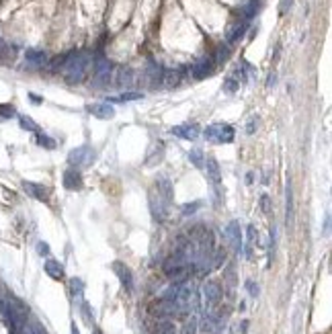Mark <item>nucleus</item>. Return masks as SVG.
I'll return each instance as SVG.
<instances>
[{"label": "nucleus", "instance_id": "a211bd4d", "mask_svg": "<svg viewBox=\"0 0 332 334\" xmlns=\"http://www.w3.org/2000/svg\"><path fill=\"white\" fill-rule=\"evenodd\" d=\"M25 60H27V66H31V68H41V66L47 64V54L41 52V49H27Z\"/></svg>", "mask_w": 332, "mask_h": 334}, {"label": "nucleus", "instance_id": "7ed1b4c3", "mask_svg": "<svg viewBox=\"0 0 332 334\" xmlns=\"http://www.w3.org/2000/svg\"><path fill=\"white\" fill-rule=\"evenodd\" d=\"M203 136L207 142H213V144H230L234 142L236 133H234V127L228 123H213V125H207Z\"/></svg>", "mask_w": 332, "mask_h": 334}, {"label": "nucleus", "instance_id": "f03ea898", "mask_svg": "<svg viewBox=\"0 0 332 334\" xmlns=\"http://www.w3.org/2000/svg\"><path fill=\"white\" fill-rule=\"evenodd\" d=\"M164 273H166V277H168L172 283H185L187 277L193 273V269H191V264L182 258L180 252H174L170 258H166Z\"/></svg>", "mask_w": 332, "mask_h": 334}, {"label": "nucleus", "instance_id": "0eeeda50", "mask_svg": "<svg viewBox=\"0 0 332 334\" xmlns=\"http://www.w3.org/2000/svg\"><path fill=\"white\" fill-rule=\"evenodd\" d=\"M203 168H205V176H207V180L215 187V193L220 195V193H222V168H220L218 160H215L213 156H205V160H203Z\"/></svg>", "mask_w": 332, "mask_h": 334}, {"label": "nucleus", "instance_id": "4c0bfd02", "mask_svg": "<svg viewBox=\"0 0 332 334\" xmlns=\"http://www.w3.org/2000/svg\"><path fill=\"white\" fill-rule=\"evenodd\" d=\"M158 334H176L174 324H170V322H162L160 328H158Z\"/></svg>", "mask_w": 332, "mask_h": 334}, {"label": "nucleus", "instance_id": "a19ab883", "mask_svg": "<svg viewBox=\"0 0 332 334\" xmlns=\"http://www.w3.org/2000/svg\"><path fill=\"white\" fill-rule=\"evenodd\" d=\"M37 252H39L41 256H49V246H47L45 242H37Z\"/></svg>", "mask_w": 332, "mask_h": 334}, {"label": "nucleus", "instance_id": "e433bc0d", "mask_svg": "<svg viewBox=\"0 0 332 334\" xmlns=\"http://www.w3.org/2000/svg\"><path fill=\"white\" fill-rule=\"evenodd\" d=\"M197 318H191L187 324H185V328H182V334H197Z\"/></svg>", "mask_w": 332, "mask_h": 334}, {"label": "nucleus", "instance_id": "39448f33", "mask_svg": "<svg viewBox=\"0 0 332 334\" xmlns=\"http://www.w3.org/2000/svg\"><path fill=\"white\" fill-rule=\"evenodd\" d=\"M150 211H152V218L158 222V224H162L166 218H168V211H170V203L166 201V199L156 191V189H152L150 191Z\"/></svg>", "mask_w": 332, "mask_h": 334}, {"label": "nucleus", "instance_id": "f3484780", "mask_svg": "<svg viewBox=\"0 0 332 334\" xmlns=\"http://www.w3.org/2000/svg\"><path fill=\"white\" fill-rule=\"evenodd\" d=\"M154 314L160 316V318H170V316H178L176 312V304L172 302V299H160V304H156L154 308Z\"/></svg>", "mask_w": 332, "mask_h": 334}, {"label": "nucleus", "instance_id": "79ce46f5", "mask_svg": "<svg viewBox=\"0 0 332 334\" xmlns=\"http://www.w3.org/2000/svg\"><path fill=\"white\" fill-rule=\"evenodd\" d=\"M260 207H262V213L269 215V197H267V195L260 197Z\"/></svg>", "mask_w": 332, "mask_h": 334}, {"label": "nucleus", "instance_id": "ea45409f", "mask_svg": "<svg viewBox=\"0 0 332 334\" xmlns=\"http://www.w3.org/2000/svg\"><path fill=\"white\" fill-rule=\"evenodd\" d=\"M199 205H201V203H199V201H195V203H187V205H182V213H185V215H189V213H195V211L199 209Z\"/></svg>", "mask_w": 332, "mask_h": 334}, {"label": "nucleus", "instance_id": "20e7f679", "mask_svg": "<svg viewBox=\"0 0 332 334\" xmlns=\"http://www.w3.org/2000/svg\"><path fill=\"white\" fill-rule=\"evenodd\" d=\"M94 156L96 154H94V150L90 146H78L68 154V162H70L72 168L82 170V168H88V166L94 162Z\"/></svg>", "mask_w": 332, "mask_h": 334}, {"label": "nucleus", "instance_id": "1a4fd4ad", "mask_svg": "<svg viewBox=\"0 0 332 334\" xmlns=\"http://www.w3.org/2000/svg\"><path fill=\"white\" fill-rule=\"evenodd\" d=\"M113 271H115V275L119 277V281H121V285H123V289L127 291V293H131L134 291V275H131V271H129V266L125 264V262H113Z\"/></svg>", "mask_w": 332, "mask_h": 334}, {"label": "nucleus", "instance_id": "37998d69", "mask_svg": "<svg viewBox=\"0 0 332 334\" xmlns=\"http://www.w3.org/2000/svg\"><path fill=\"white\" fill-rule=\"evenodd\" d=\"M291 2H293V0H281V14H285L291 8Z\"/></svg>", "mask_w": 332, "mask_h": 334}, {"label": "nucleus", "instance_id": "72a5a7b5", "mask_svg": "<svg viewBox=\"0 0 332 334\" xmlns=\"http://www.w3.org/2000/svg\"><path fill=\"white\" fill-rule=\"evenodd\" d=\"M228 58H230V45L226 43V45H220V47H218V54H215V60H213V62L222 64V62H226Z\"/></svg>", "mask_w": 332, "mask_h": 334}, {"label": "nucleus", "instance_id": "393cba45", "mask_svg": "<svg viewBox=\"0 0 332 334\" xmlns=\"http://www.w3.org/2000/svg\"><path fill=\"white\" fill-rule=\"evenodd\" d=\"M246 234H248V246H246V256L250 258L252 256V246L258 244V232L254 226H248L246 228Z\"/></svg>", "mask_w": 332, "mask_h": 334}, {"label": "nucleus", "instance_id": "58836bf2", "mask_svg": "<svg viewBox=\"0 0 332 334\" xmlns=\"http://www.w3.org/2000/svg\"><path fill=\"white\" fill-rule=\"evenodd\" d=\"M246 289H248V293H250V297H258V285H256L254 281L248 279L246 281Z\"/></svg>", "mask_w": 332, "mask_h": 334}, {"label": "nucleus", "instance_id": "412c9836", "mask_svg": "<svg viewBox=\"0 0 332 334\" xmlns=\"http://www.w3.org/2000/svg\"><path fill=\"white\" fill-rule=\"evenodd\" d=\"M45 273L52 277V279H64V266H62V262H58V260H54V258H47L45 260Z\"/></svg>", "mask_w": 332, "mask_h": 334}, {"label": "nucleus", "instance_id": "4be33fe9", "mask_svg": "<svg viewBox=\"0 0 332 334\" xmlns=\"http://www.w3.org/2000/svg\"><path fill=\"white\" fill-rule=\"evenodd\" d=\"M293 191H291V182H287L285 189V222L287 226H293Z\"/></svg>", "mask_w": 332, "mask_h": 334}, {"label": "nucleus", "instance_id": "49530a36", "mask_svg": "<svg viewBox=\"0 0 332 334\" xmlns=\"http://www.w3.org/2000/svg\"><path fill=\"white\" fill-rule=\"evenodd\" d=\"M72 334H80V332H78V328H76V324L72 326Z\"/></svg>", "mask_w": 332, "mask_h": 334}, {"label": "nucleus", "instance_id": "f8f14e48", "mask_svg": "<svg viewBox=\"0 0 332 334\" xmlns=\"http://www.w3.org/2000/svg\"><path fill=\"white\" fill-rule=\"evenodd\" d=\"M82 185H84V180H82L80 170H76V168H72V166H70V168L64 172V187L68 189V191H80Z\"/></svg>", "mask_w": 332, "mask_h": 334}, {"label": "nucleus", "instance_id": "2eb2a0df", "mask_svg": "<svg viewBox=\"0 0 332 334\" xmlns=\"http://www.w3.org/2000/svg\"><path fill=\"white\" fill-rule=\"evenodd\" d=\"M246 29H248V21L246 19H242V21H238V23H234L230 27V31H228V35H226V43L228 45H232V43H236V41H240L242 37H244V33H246Z\"/></svg>", "mask_w": 332, "mask_h": 334}, {"label": "nucleus", "instance_id": "423d86ee", "mask_svg": "<svg viewBox=\"0 0 332 334\" xmlns=\"http://www.w3.org/2000/svg\"><path fill=\"white\" fill-rule=\"evenodd\" d=\"M222 299V289H220V283L215 281H207L203 285V302H205V312L211 314L218 310V304Z\"/></svg>", "mask_w": 332, "mask_h": 334}, {"label": "nucleus", "instance_id": "c03bdc74", "mask_svg": "<svg viewBox=\"0 0 332 334\" xmlns=\"http://www.w3.org/2000/svg\"><path fill=\"white\" fill-rule=\"evenodd\" d=\"M275 82H277V76H275V74H271V76H269V82H267V86H269V88H271V86H275Z\"/></svg>", "mask_w": 332, "mask_h": 334}, {"label": "nucleus", "instance_id": "7c9ffc66", "mask_svg": "<svg viewBox=\"0 0 332 334\" xmlns=\"http://www.w3.org/2000/svg\"><path fill=\"white\" fill-rule=\"evenodd\" d=\"M21 334H45V330L39 326V322H29L23 326Z\"/></svg>", "mask_w": 332, "mask_h": 334}, {"label": "nucleus", "instance_id": "bb28decb", "mask_svg": "<svg viewBox=\"0 0 332 334\" xmlns=\"http://www.w3.org/2000/svg\"><path fill=\"white\" fill-rule=\"evenodd\" d=\"M142 96H144L142 92H123V94H119V96L109 98L107 103H127V101H138V98H142Z\"/></svg>", "mask_w": 332, "mask_h": 334}, {"label": "nucleus", "instance_id": "cd10ccee", "mask_svg": "<svg viewBox=\"0 0 332 334\" xmlns=\"http://www.w3.org/2000/svg\"><path fill=\"white\" fill-rule=\"evenodd\" d=\"M238 88H240V82H238V78H236L234 74H230V76L224 80V92H228V94H234Z\"/></svg>", "mask_w": 332, "mask_h": 334}, {"label": "nucleus", "instance_id": "b1692460", "mask_svg": "<svg viewBox=\"0 0 332 334\" xmlns=\"http://www.w3.org/2000/svg\"><path fill=\"white\" fill-rule=\"evenodd\" d=\"M258 6H260V0H246V2L242 4V8H240V12H242V19L250 21L252 16L258 12Z\"/></svg>", "mask_w": 332, "mask_h": 334}, {"label": "nucleus", "instance_id": "9d476101", "mask_svg": "<svg viewBox=\"0 0 332 334\" xmlns=\"http://www.w3.org/2000/svg\"><path fill=\"white\" fill-rule=\"evenodd\" d=\"M170 133H172V136H176V138H180V140L193 142V140L199 138V133H201V131H199L197 123H180V125H174L170 129Z\"/></svg>", "mask_w": 332, "mask_h": 334}, {"label": "nucleus", "instance_id": "c85d7f7f", "mask_svg": "<svg viewBox=\"0 0 332 334\" xmlns=\"http://www.w3.org/2000/svg\"><path fill=\"white\" fill-rule=\"evenodd\" d=\"M70 293H72V297H82V293H84V283H82V279H78V277L70 279Z\"/></svg>", "mask_w": 332, "mask_h": 334}, {"label": "nucleus", "instance_id": "f257e3e1", "mask_svg": "<svg viewBox=\"0 0 332 334\" xmlns=\"http://www.w3.org/2000/svg\"><path fill=\"white\" fill-rule=\"evenodd\" d=\"M90 64H92V60H90L88 54H78V52H72L64 58H58V62H56V66L62 68L64 78L68 80L70 84H78V82L84 80V74H86Z\"/></svg>", "mask_w": 332, "mask_h": 334}, {"label": "nucleus", "instance_id": "c756f323", "mask_svg": "<svg viewBox=\"0 0 332 334\" xmlns=\"http://www.w3.org/2000/svg\"><path fill=\"white\" fill-rule=\"evenodd\" d=\"M258 123H260V117H258V115H252L250 119L246 121V127H244V131L248 133V136H252V133H256V129H258Z\"/></svg>", "mask_w": 332, "mask_h": 334}, {"label": "nucleus", "instance_id": "aec40b11", "mask_svg": "<svg viewBox=\"0 0 332 334\" xmlns=\"http://www.w3.org/2000/svg\"><path fill=\"white\" fill-rule=\"evenodd\" d=\"M162 74H164V70L160 68L158 64H154V62H150L148 64V70H146V76H148V80H150V86H162Z\"/></svg>", "mask_w": 332, "mask_h": 334}, {"label": "nucleus", "instance_id": "dca6fc26", "mask_svg": "<svg viewBox=\"0 0 332 334\" xmlns=\"http://www.w3.org/2000/svg\"><path fill=\"white\" fill-rule=\"evenodd\" d=\"M113 84L119 86V88H129L131 84H134V72H131L129 68H117L115 70Z\"/></svg>", "mask_w": 332, "mask_h": 334}, {"label": "nucleus", "instance_id": "ddd939ff", "mask_svg": "<svg viewBox=\"0 0 332 334\" xmlns=\"http://www.w3.org/2000/svg\"><path fill=\"white\" fill-rule=\"evenodd\" d=\"M23 189H25V193H27L29 197L37 199V201H47V199H49V189L43 187V185H37V182L25 180V182H23Z\"/></svg>", "mask_w": 332, "mask_h": 334}, {"label": "nucleus", "instance_id": "5701e85b", "mask_svg": "<svg viewBox=\"0 0 332 334\" xmlns=\"http://www.w3.org/2000/svg\"><path fill=\"white\" fill-rule=\"evenodd\" d=\"M164 158V144L158 140L154 146H152V150H150V154H148V160H146V164L148 166H154L156 162H160Z\"/></svg>", "mask_w": 332, "mask_h": 334}, {"label": "nucleus", "instance_id": "6e6552de", "mask_svg": "<svg viewBox=\"0 0 332 334\" xmlns=\"http://www.w3.org/2000/svg\"><path fill=\"white\" fill-rule=\"evenodd\" d=\"M213 70H215L213 58H201L199 62H195V64L191 66V76H193L195 80H203V78L211 76Z\"/></svg>", "mask_w": 332, "mask_h": 334}, {"label": "nucleus", "instance_id": "6ab92c4d", "mask_svg": "<svg viewBox=\"0 0 332 334\" xmlns=\"http://www.w3.org/2000/svg\"><path fill=\"white\" fill-rule=\"evenodd\" d=\"M154 189L168 201L170 205H172V197H174V193H172V182L166 178V176H160L158 180H156V185H154Z\"/></svg>", "mask_w": 332, "mask_h": 334}, {"label": "nucleus", "instance_id": "4468645a", "mask_svg": "<svg viewBox=\"0 0 332 334\" xmlns=\"http://www.w3.org/2000/svg\"><path fill=\"white\" fill-rule=\"evenodd\" d=\"M226 236H228L232 248H234L236 252H240V250H242V234H240V224H238V222H230V224H228Z\"/></svg>", "mask_w": 332, "mask_h": 334}, {"label": "nucleus", "instance_id": "c9c22d12", "mask_svg": "<svg viewBox=\"0 0 332 334\" xmlns=\"http://www.w3.org/2000/svg\"><path fill=\"white\" fill-rule=\"evenodd\" d=\"M16 111L12 105H0V117H4V119H10V117H14Z\"/></svg>", "mask_w": 332, "mask_h": 334}, {"label": "nucleus", "instance_id": "473e14b6", "mask_svg": "<svg viewBox=\"0 0 332 334\" xmlns=\"http://www.w3.org/2000/svg\"><path fill=\"white\" fill-rule=\"evenodd\" d=\"M37 146L47 148V150H54V148H56V142L49 138V136H45V133H37Z\"/></svg>", "mask_w": 332, "mask_h": 334}, {"label": "nucleus", "instance_id": "9b49d317", "mask_svg": "<svg viewBox=\"0 0 332 334\" xmlns=\"http://www.w3.org/2000/svg\"><path fill=\"white\" fill-rule=\"evenodd\" d=\"M86 111L90 113V115H94L96 119H105V121H109V119H113L115 117V107L111 105V103H94V105H88L86 107Z\"/></svg>", "mask_w": 332, "mask_h": 334}, {"label": "nucleus", "instance_id": "2f4dec72", "mask_svg": "<svg viewBox=\"0 0 332 334\" xmlns=\"http://www.w3.org/2000/svg\"><path fill=\"white\" fill-rule=\"evenodd\" d=\"M19 123H21V127L25 129V131H37V123L31 119V117H27V115H21L19 117Z\"/></svg>", "mask_w": 332, "mask_h": 334}, {"label": "nucleus", "instance_id": "f704fd0d", "mask_svg": "<svg viewBox=\"0 0 332 334\" xmlns=\"http://www.w3.org/2000/svg\"><path fill=\"white\" fill-rule=\"evenodd\" d=\"M80 310H82V318H84V322H86L88 326H92V316H90V306H88L86 302H82Z\"/></svg>", "mask_w": 332, "mask_h": 334}, {"label": "nucleus", "instance_id": "a878e982", "mask_svg": "<svg viewBox=\"0 0 332 334\" xmlns=\"http://www.w3.org/2000/svg\"><path fill=\"white\" fill-rule=\"evenodd\" d=\"M203 160H205L203 150L195 148V150H191V152H189V162L195 166V168H203Z\"/></svg>", "mask_w": 332, "mask_h": 334}, {"label": "nucleus", "instance_id": "a18cd8bd", "mask_svg": "<svg viewBox=\"0 0 332 334\" xmlns=\"http://www.w3.org/2000/svg\"><path fill=\"white\" fill-rule=\"evenodd\" d=\"M31 101H33V103H41V98H39V96H35V94H31Z\"/></svg>", "mask_w": 332, "mask_h": 334}]
</instances>
